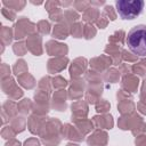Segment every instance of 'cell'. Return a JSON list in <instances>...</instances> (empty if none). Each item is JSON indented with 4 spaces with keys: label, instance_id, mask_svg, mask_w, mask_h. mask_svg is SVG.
I'll return each instance as SVG.
<instances>
[{
    "label": "cell",
    "instance_id": "obj_1",
    "mask_svg": "<svg viewBox=\"0 0 146 146\" xmlns=\"http://www.w3.org/2000/svg\"><path fill=\"white\" fill-rule=\"evenodd\" d=\"M125 43L131 52L137 56H146V25L139 24L133 26L127 34Z\"/></svg>",
    "mask_w": 146,
    "mask_h": 146
},
{
    "label": "cell",
    "instance_id": "obj_2",
    "mask_svg": "<svg viewBox=\"0 0 146 146\" xmlns=\"http://www.w3.org/2000/svg\"><path fill=\"white\" fill-rule=\"evenodd\" d=\"M116 10L123 19H135L138 17L144 8L143 0H119L115 3Z\"/></svg>",
    "mask_w": 146,
    "mask_h": 146
}]
</instances>
